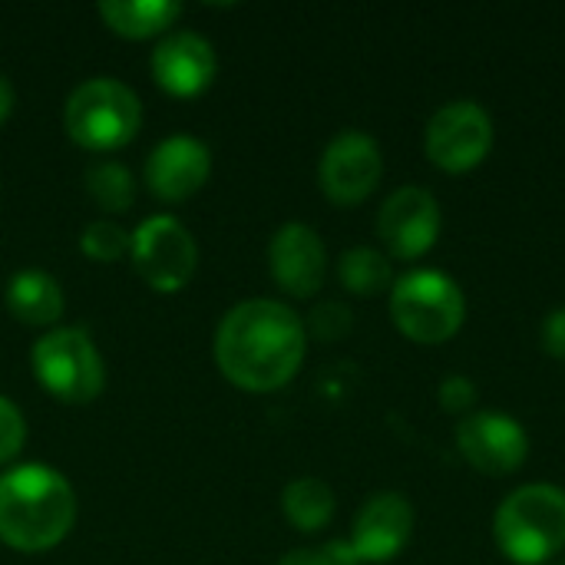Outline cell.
<instances>
[{"instance_id": "9", "label": "cell", "mask_w": 565, "mask_h": 565, "mask_svg": "<svg viewBox=\"0 0 565 565\" xmlns=\"http://www.w3.org/2000/svg\"><path fill=\"white\" fill-rule=\"evenodd\" d=\"M457 454L480 477H513L530 460V434L507 411H473L454 427Z\"/></svg>"}, {"instance_id": "4", "label": "cell", "mask_w": 565, "mask_h": 565, "mask_svg": "<svg viewBox=\"0 0 565 565\" xmlns=\"http://www.w3.org/2000/svg\"><path fill=\"white\" fill-rule=\"evenodd\" d=\"M394 328L420 348H437L454 341L467 324L463 288L437 268L404 271L387 295Z\"/></svg>"}, {"instance_id": "23", "label": "cell", "mask_w": 565, "mask_h": 565, "mask_svg": "<svg viewBox=\"0 0 565 565\" xmlns=\"http://www.w3.org/2000/svg\"><path fill=\"white\" fill-rule=\"evenodd\" d=\"M477 401H480V387H477V381L467 377V374H450V377H444L440 387H437V404H440V411L450 414V417H460V420L470 417L473 407H477Z\"/></svg>"}, {"instance_id": "18", "label": "cell", "mask_w": 565, "mask_h": 565, "mask_svg": "<svg viewBox=\"0 0 565 565\" xmlns=\"http://www.w3.org/2000/svg\"><path fill=\"white\" fill-rule=\"evenodd\" d=\"M334 510H338V497L321 477H298L281 490V516L305 536L328 530Z\"/></svg>"}, {"instance_id": "20", "label": "cell", "mask_w": 565, "mask_h": 565, "mask_svg": "<svg viewBox=\"0 0 565 565\" xmlns=\"http://www.w3.org/2000/svg\"><path fill=\"white\" fill-rule=\"evenodd\" d=\"M86 192L103 212H126L136 202V182L132 172L116 159H96L86 169Z\"/></svg>"}, {"instance_id": "21", "label": "cell", "mask_w": 565, "mask_h": 565, "mask_svg": "<svg viewBox=\"0 0 565 565\" xmlns=\"http://www.w3.org/2000/svg\"><path fill=\"white\" fill-rule=\"evenodd\" d=\"M129 245H132V232H126L119 222L113 218H96L83 228L79 235V248L86 258L99 262V265H109V262H119L129 255Z\"/></svg>"}, {"instance_id": "2", "label": "cell", "mask_w": 565, "mask_h": 565, "mask_svg": "<svg viewBox=\"0 0 565 565\" xmlns=\"http://www.w3.org/2000/svg\"><path fill=\"white\" fill-rule=\"evenodd\" d=\"M76 523L70 480L46 463H20L0 477V543L17 553L56 550Z\"/></svg>"}, {"instance_id": "14", "label": "cell", "mask_w": 565, "mask_h": 565, "mask_svg": "<svg viewBox=\"0 0 565 565\" xmlns=\"http://www.w3.org/2000/svg\"><path fill=\"white\" fill-rule=\"evenodd\" d=\"M215 70H218L215 46L195 30H169L149 56L152 79L169 96L179 99H192L205 93L215 79Z\"/></svg>"}, {"instance_id": "6", "label": "cell", "mask_w": 565, "mask_h": 565, "mask_svg": "<svg viewBox=\"0 0 565 565\" xmlns=\"http://www.w3.org/2000/svg\"><path fill=\"white\" fill-rule=\"evenodd\" d=\"M40 387L60 404H93L106 387V361L83 328H50L30 348Z\"/></svg>"}, {"instance_id": "24", "label": "cell", "mask_w": 565, "mask_h": 565, "mask_svg": "<svg viewBox=\"0 0 565 565\" xmlns=\"http://www.w3.org/2000/svg\"><path fill=\"white\" fill-rule=\"evenodd\" d=\"M23 444H26V420H23L20 407L0 394V467L17 460Z\"/></svg>"}, {"instance_id": "7", "label": "cell", "mask_w": 565, "mask_h": 565, "mask_svg": "<svg viewBox=\"0 0 565 565\" xmlns=\"http://www.w3.org/2000/svg\"><path fill=\"white\" fill-rule=\"evenodd\" d=\"M497 142L493 116L477 99L444 103L424 129V156L434 169L447 175H467L480 169Z\"/></svg>"}, {"instance_id": "22", "label": "cell", "mask_w": 565, "mask_h": 565, "mask_svg": "<svg viewBox=\"0 0 565 565\" xmlns=\"http://www.w3.org/2000/svg\"><path fill=\"white\" fill-rule=\"evenodd\" d=\"M351 328H354V315H351V308L341 305V301H321V305L305 318L308 338L315 334L318 341H331V344L341 341V338H348Z\"/></svg>"}, {"instance_id": "15", "label": "cell", "mask_w": 565, "mask_h": 565, "mask_svg": "<svg viewBox=\"0 0 565 565\" xmlns=\"http://www.w3.org/2000/svg\"><path fill=\"white\" fill-rule=\"evenodd\" d=\"M146 185L162 202L192 199L212 175V152L202 139L189 132H172L152 146L146 159Z\"/></svg>"}, {"instance_id": "28", "label": "cell", "mask_w": 565, "mask_h": 565, "mask_svg": "<svg viewBox=\"0 0 565 565\" xmlns=\"http://www.w3.org/2000/svg\"><path fill=\"white\" fill-rule=\"evenodd\" d=\"M550 565H556V563H550Z\"/></svg>"}, {"instance_id": "17", "label": "cell", "mask_w": 565, "mask_h": 565, "mask_svg": "<svg viewBox=\"0 0 565 565\" xmlns=\"http://www.w3.org/2000/svg\"><path fill=\"white\" fill-rule=\"evenodd\" d=\"M99 20L126 40L166 36L182 17V3L175 0H103L96 3Z\"/></svg>"}, {"instance_id": "3", "label": "cell", "mask_w": 565, "mask_h": 565, "mask_svg": "<svg viewBox=\"0 0 565 565\" xmlns=\"http://www.w3.org/2000/svg\"><path fill=\"white\" fill-rule=\"evenodd\" d=\"M493 546L510 565H550L565 553V490L523 483L493 513Z\"/></svg>"}, {"instance_id": "19", "label": "cell", "mask_w": 565, "mask_h": 565, "mask_svg": "<svg viewBox=\"0 0 565 565\" xmlns=\"http://www.w3.org/2000/svg\"><path fill=\"white\" fill-rule=\"evenodd\" d=\"M338 281L354 298H381L394 288V265L381 248L354 245L338 258Z\"/></svg>"}, {"instance_id": "10", "label": "cell", "mask_w": 565, "mask_h": 565, "mask_svg": "<svg viewBox=\"0 0 565 565\" xmlns=\"http://www.w3.org/2000/svg\"><path fill=\"white\" fill-rule=\"evenodd\" d=\"M384 179V152L364 129H341L321 152L318 185L331 205L354 209L367 202Z\"/></svg>"}, {"instance_id": "27", "label": "cell", "mask_w": 565, "mask_h": 565, "mask_svg": "<svg viewBox=\"0 0 565 565\" xmlns=\"http://www.w3.org/2000/svg\"><path fill=\"white\" fill-rule=\"evenodd\" d=\"M13 103H17V93H13L10 79L0 73V126L10 119V113H13Z\"/></svg>"}, {"instance_id": "11", "label": "cell", "mask_w": 565, "mask_h": 565, "mask_svg": "<svg viewBox=\"0 0 565 565\" xmlns=\"http://www.w3.org/2000/svg\"><path fill=\"white\" fill-rule=\"evenodd\" d=\"M444 228V209L424 185L394 189L377 209V238L391 262H420L434 252Z\"/></svg>"}, {"instance_id": "1", "label": "cell", "mask_w": 565, "mask_h": 565, "mask_svg": "<svg viewBox=\"0 0 565 565\" xmlns=\"http://www.w3.org/2000/svg\"><path fill=\"white\" fill-rule=\"evenodd\" d=\"M212 351L222 377L238 391H281L298 377L308 358L305 318L275 298L238 301L222 315Z\"/></svg>"}, {"instance_id": "12", "label": "cell", "mask_w": 565, "mask_h": 565, "mask_svg": "<svg viewBox=\"0 0 565 565\" xmlns=\"http://www.w3.org/2000/svg\"><path fill=\"white\" fill-rule=\"evenodd\" d=\"M414 503L397 490H381L367 497L358 510L348 546L354 550L361 565L394 563L414 540Z\"/></svg>"}, {"instance_id": "8", "label": "cell", "mask_w": 565, "mask_h": 565, "mask_svg": "<svg viewBox=\"0 0 565 565\" xmlns=\"http://www.w3.org/2000/svg\"><path fill=\"white\" fill-rule=\"evenodd\" d=\"M129 258L136 275L159 295L182 291L199 268V245L175 215H152L132 232Z\"/></svg>"}, {"instance_id": "25", "label": "cell", "mask_w": 565, "mask_h": 565, "mask_svg": "<svg viewBox=\"0 0 565 565\" xmlns=\"http://www.w3.org/2000/svg\"><path fill=\"white\" fill-rule=\"evenodd\" d=\"M278 565H361L348 540H331L324 546H301L285 553Z\"/></svg>"}, {"instance_id": "26", "label": "cell", "mask_w": 565, "mask_h": 565, "mask_svg": "<svg viewBox=\"0 0 565 565\" xmlns=\"http://www.w3.org/2000/svg\"><path fill=\"white\" fill-rule=\"evenodd\" d=\"M540 348L556 358L565 361V305L553 308L546 318H543V328H540Z\"/></svg>"}, {"instance_id": "16", "label": "cell", "mask_w": 565, "mask_h": 565, "mask_svg": "<svg viewBox=\"0 0 565 565\" xmlns=\"http://www.w3.org/2000/svg\"><path fill=\"white\" fill-rule=\"evenodd\" d=\"M7 311L26 328H56L66 311L63 288L53 275L40 268H23L7 281Z\"/></svg>"}, {"instance_id": "5", "label": "cell", "mask_w": 565, "mask_h": 565, "mask_svg": "<svg viewBox=\"0 0 565 565\" xmlns=\"http://www.w3.org/2000/svg\"><path fill=\"white\" fill-rule=\"evenodd\" d=\"M66 136L89 152H116L129 146L142 126V103L132 86L116 76L83 79L63 106Z\"/></svg>"}, {"instance_id": "13", "label": "cell", "mask_w": 565, "mask_h": 565, "mask_svg": "<svg viewBox=\"0 0 565 565\" xmlns=\"http://www.w3.org/2000/svg\"><path fill=\"white\" fill-rule=\"evenodd\" d=\"M268 271L285 295L298 301L315 298L328 278V248L321 235L305 222H285L268 242Z\"/></svg>"}]
</instances>
